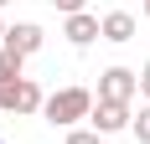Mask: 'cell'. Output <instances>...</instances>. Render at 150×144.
Wrapping results in <instances>:
<instances>
[{"instance_id": "11", "label": "cell", "mask_w": 150, "mask_h": 144, "mask_svg": "<svg viewBox=\"0 0 150 144\" xmlns=\"http://www.w3.org/2000/svg\"><path fill=\"white\" fill-rule=\"evenodd\" d=\"M52 5H57L62 15H78V10H83V5H88V0H52Z\"/></svg>"}, {"instance_id": "8", "label": "cell", "mask_w": 150, "mask_h": 144, "mask_svg": "<svg viewBox=\"0 0 150 144\" xmlns=\"http://www.w3.org/2000/svg\"><path fill=\"white\" fill-rule=\"evenodd\" d=\"M11 77H21V57L0 46V82H11Z\"/></svg>"}, {"instance_id": "9", "label": "cell", "mask_w": 150, "mask_h": 144, "mask_svg": "<svg viewBox=\"0 0 150 144\" xmlns=\"http://www.w3.org/2000/svg\"><path fill=\"white\" fill-rule=\"evenodd\" d=\"M129 134H135L140 144H150V103H145V108H140V118H135V124H129Z\"/></svg>"}, {"instance_id": "13", "label": "cell", "mask_w": 150, "mask_h": 144, "mask_svg": "<svg viewBox=\"0 0 150 144\" xmlns=\"http://www.w3.org/2000/svg\"><path fill=\"white\" fill-rule=\"evenodd\" d=\"M0 41H5V21H0Z\"/></svg>"}, {"instance_id": "7", "label": "cell", "mask_w": 150, "mask_h": 144, "mask_svg": "<svg viewBox=\"0 0 150 144\" xmlns=\"http://www.w3.org/2000/svg\"><path fill=\"white\" fill-rule=\"evenodd\" d=\"M42 103H47V93L31 77H21V87H16V113H42Z\"/></svg>"}, {"instance_id": "5", "label": "cell", "mask_w": 150, "mask_h": 144, "mask_svg": "<svg viewBox=\"0 0 150 144\" xmlns=\"http://www.w3.org/2000/svg\"><path fill=\"white\" fill-rule=\"evenodd\" d=\"M62 36H67L73 46H88V41H98V36H104V21H98V15H88V10H78V15H67V21H62Z\"/></svg>"}, {"instance_id": "10", "label": "cell", "mask_w": 150, "mask_h": 144, "mask_svg": "<svg viewBox=\"0 0 150 144\" xmlns=\"http://www.w3.org/2000/svg\"><path fill=\"white\" fill-rule=\"evenodd\" d=\"M67 144H104V134H93V129H73V134H67Z\"/></svg>"}, {"instance_id": "14", "label": "cell", "mask_w": 150, "mask_h": 144, "mask_svg": "<svg viewBox=\"0 0 150 144\" xmlns=\"http://www.w3.org/2000/svg\"><path fill=\"white\" fill-rule=\"evenodd\" d=\"M145 15H150V0H145Z\"/></svg>"}, {"instance_id": "6", "label": "cell", "mask_w": 150, "mask_h": 144, "mask_svg": "<svg viewBox=\"0 0 150 144\" xmlns=\"http://www.w3.org/2000/svg\"><path fill=\"white\" fill-rule=\"evenodd\" d=\"M104 41H114V46L135 41V15H129V10H109L104 15Z\"/></svg>"}, {"instance_id": "4", "label": "cell", "mask_w": 150, "mask_h": 144, "mask_svg": "<svg viewBox=\"0 0 150 144\" xmlns=\"http://www.w3.org/2000/svg\"><path fill=\"white\" fill-rule=\"evenodd\" d=\"M42 26H36V21H16V26H5V52H16V57L26 62V57H36V52H42Z\"/></svg>"}, {"instance_id": "1", "label": "cell", "mask_w": 150, "mask_h": 144, "mask_svg": "<svg viewBox=\"0 0 150 144\" xmlns=\"http://www.w3.org/2000/svg\"><path fill=\"white\" fill-rule=\"evenodd\" d=\"M42 113H47L52 129H73L78 118L93 113V93H88V87H62V93H52V98L42 103Z\"/></svg>"}, {"instance_id": "2", "label": "cell", "mask_w": 150, "mask_h": 144, "mask_svg": "<svg viewBox=\"0 0 150 144\" xmlns=\"http://www.w3.org/2000/svg\"><path fill=\"white\" fill-rule=\"evenodd\" d=\"M135 93H140V72H129V67L98 72V103H129Z\"/></svg>"}, {"instance_id": "12", "label": "cell", "mask_w": 150, "mask_h": 144, "mask_svg": "<svg viewBox=\"0 0 150 144\" xmlns=\"http://www.w3.org/2000/svg\"><path fill=\"white\" fill-rule=\"evenodd\" d=\"M140 93H145V98H150V62H145V67H140Z\"/></svg>"}, {"instance_id": "15", "label": "cell", "mask_w": 150, "mask_h": 144, "mask_svg": "<svg viewBox=\"0 0 150 144\" xmlns=\"http://www.w3.org/2000/svg\"><path fill=\"white\" fill-rule=\"evenodd\" d=\"M0 5H5V0H0Z\"/></svg>"}, {"instance_id": "3", "label": "cell", "mask_w": 150, "mask_h": 144, "mask_svg": "<svg viewBox=\"0 0 150 144\" xmlns=\"http://www.w3.org/2000/svg\"><path fill=\"white\" fill-rule=\"evenodd\" d=\"M88 124H93V134H124L129 124H135V113H129V103H98L93 98Z\"/></svg>"}]
</instances>
